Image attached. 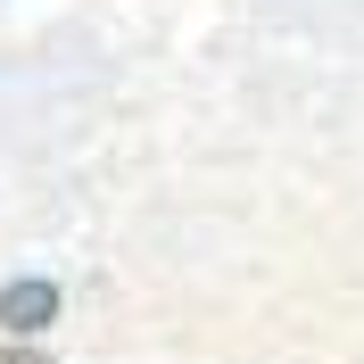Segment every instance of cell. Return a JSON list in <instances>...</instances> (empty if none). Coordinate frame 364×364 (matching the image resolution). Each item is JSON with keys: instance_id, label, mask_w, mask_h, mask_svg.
I'll return each instance as SVG.
<instances>
[{"instance_id": "1", "label": "cell", "mask_w": 364, "mask_h": 364, "mask_svg": "<svg viewBox=\"0 0 364 364\" xmlns=\"http://www.w3.org/2000/svg\"><path fill=\"white\" fill-rule=\"evenodd\" d=\"M50 315H58V290H50V282H17V290H0V323H9V331H42Z\"/></svg>"}]
</instances>
